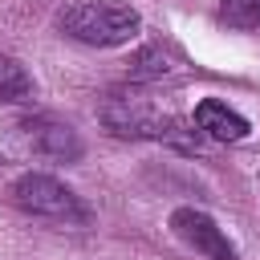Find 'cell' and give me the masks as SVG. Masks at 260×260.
Returning <instances> with one entry per match:
<instances>
[{"label": "cell", "mask_w": 260, "mask_h": 260, "mask_svg": "<svg viewBox=\"0 0 260 260\" xmlns=\"http://www.w3.org/2000/svg\"><path fill=\"white\" fill-rule=\"evenodd\" d=\"M61 28L81 45L114 49V45H126L138 37L142 16L126 0H77L61 12Z\"/></svg>", "instance_id": "cell-1"}, {"label": "cell", "mask_w": 260, "mask_h": 260, "mask_svg": "<svg viewBox=\"0 0 260 260\" xmlns=\"http://www.w3.org/2000/svg\"><path fill=\"white\" fill-rule=\"evenodd\" d=\"M215 16L228 28H260V0H215Z\"/></svg>", "instance_id": "cell-7"}, {"label": "cell", "mask_w": 260, "mask_h": 260, "mask_svg": "<svg viewBox=\"0 0 260 260\" xmlns=\"http://www.w3.org/2000/svg\"><path fill=\"white\" fill-rule=\"evenodd\" d=\"M12 203L28 215L57 219V223H85L89 219V207L81 203V195L45 171H24L12 183Z\"/></svg>", "instance_id": "cell-2"}, {"label": "cell", "mask_w": 260, "mask_h": 260, "mask_svg": "<svg viewBox=\"0 0 260 260\" xmlns=\"http://www.w3.org/2000/svg\"><path fill=\"white\" fill-rule=\"evenodd\" d=\"M171 232H175L191 252H199V256H207V260H240V252H236V244L228 240V232H223L207 211H199V207H175V211H171Z\"/></svg>", "instance_id": "cell-4"}, {"label": "cell", "mask_w": 260, "mask_h": 260, "mask_svg": "<svg viewBox=\"0 0 260 260\" xmlns=\"http://www.w3.org/2000/svg\"><path fill=\"white\" fill-rule=\"evenodd\" d=\"M28 93H32V81L24 65L12 57H0V102H24Z\"/></svg>", "instance_id": "cell-8"}, {"label": "cell", "mask_w": 260, "mask_h": 260, "mask_svg": "<svg viewBox=\"0 0 260 260\" xmlns=\"http://www.w3.org/2000/svg\"><path fill=\"white\" fill-rule=\"evenodd\" d=\"M191 122H195V130L203 134V138H211V142H244L248 138V118L244 114H236L228 102H219V98H203L199 106H195V114H191Z\"/></svg>", "instance_id": "cell-6"}, {"label": "cell", "mask_w": 260, "mask_h": 260, "mask_svg": "<svg viewBox=\"0 0 260 260\" xmlns=\"http://www.w3.org/2000/svg\"><path fill=\"white\" fill-rule=\"evenodd\" d=\"M16 134H20V142L32 154H45V158H57V162L81 158V138H77V130L69 122H57V118L37 114V118L16 122Z\"/></svg>", "instance_id": "cell-5"}, {"label": "cell", "mask_w": 260, "mask_h": 260, "mask_svg": "<svg viewBox=\"0 0 260 260\" xmlns=\"http://www.w3.org/2000/svg\"><path fill=\"white\" fill-rule=\"evenodd\" d=\"M102 122H106L110 134H122V138H167V130H171L175 118L150 110V106L138 102V98L110 93V98L102 102Z\"/></svg>", "instance_id": "cell-3"}]
</instances>
